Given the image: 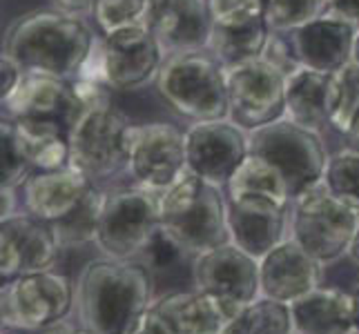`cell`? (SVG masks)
<instances>
[{
	"label": "cell",
	"mask_w": 359,
	"mask_h": 334,
	"mask_svg": "<svg viewBox=\"0 0 359 334\" xmlns=\"http://www.w3.org/2000/svg\"><path fill=\"white\" fill-rule=\"evenodd\" d=\"M185 169V132L170 123L134 125L128 172L136 185L163 192Z\"/></svg>",
	"instance_id": "cell-13"
},
{
	"label": "cell",
	"mask_w": 359,
	"mask_h": 334,
	"mask_svg": "<svg viewBox=\"0 0 359 334\" xmlns=\"http://www.w3.org/2000/svg\"><path fill=\"white\" fill-rule=\"evenodd\" d=\"M175 334H224L241 310L196 288L170 292L154 301Z\"/></svg>",
	"instance_id": "cell-21"
},
{
	"label": "cell",
	"mask_w": 359,
	"mask_h": 334,
	"mask_svg": "<svg viewBox=\"0 0 359 334\" xmlns=\"http://www.w3.org/2000/svg\"><path fill=\"white\" fill-rule=\"evenodd\" d=\"M150 0H94L92 16L103 34L143 22Z\"/></svg>",
	"instance_id": "cell-35"
},
{
	"label": "cell",
	"mask_w": 359,
	"mask_h": 334,
	"mask_svg": "<svg viewBox=\"0 0 359 334\" xmlns=\"http://www.w3.org/2000/svg\"><path fill=\"white\" fill-rule=\"evenodd\" d=\"M60 252L52 223L29 212L0 221V279L11 281L34 272L54 270Z\"/></svg>",
	"instance_id": "cell-15"
},
{
	"label": "cell",
	"mask_w": 359,
	"mask_h": 334,
	"mask_svg": "<svg viewBox=\"0 0 359 334\" xmlns=\"http://www.w3.org/2000/svg\"><path fill=\"white\" fill-rule=\"evenodd\" d=\"M143 22L168 56L208 49L212 36L208 0H150Z\"/></svg>",
	"instance_id": "cell-17"
},
{
	"label": "cell",
	"mask_w": 359,
	"mask_h": 334,
	"mask_svg": "<svg viewBox=\"0 0 359 334\" xmlns=\"http://www.w3.org/2000/svg\"><path fill=\"white\" fill-rule=\"evenodd\" d=\"M250 154L266 158L286 179L290 203L324 181L328 152L319 132L279 118L250 132Z\"/></svg>",
	"instance_id": "cell-7"
},
{
	"label": "cell",
	"mask_w": 359,
	"mask_h": 334,
	"mask_svg": "<svg viewBox=\"0 0 359 334\" xmlns=\"http://www.w3.org/2000/svg\"><path fill=\"white\" fill-rule=\"evenodd\" d=\"M194 258L196 256L185 250L163 225H158L134 261H139L145 267L147 277L152 281V292L156 301L170 292L185 290L183 270L192 272Z\"/></svg>",
	"instance_id": "cell-24"
},
{
	"label": "cell",
	"mask_w": 359,
	"mask_h": 334,
	"mask_svg": "<svg viewBox=\"0 0 359 334\" xmlns=\"http://www.w3.org/2000/svg\"><path fill=\"white\" fill-rule=\"evenodd\" d=\"M161 225L190 254L199 256L230 243L228 194L221 185L210 183L185 169L158 196Z\"/></svg>",
	"instance_id": "cell-3"
},
{
	"label": "cell",
	"mask_w": 359,
	"mask_h": 334,
	"mask_svg": "<svg viewBox=\"0 0 359 334\" xmlns=\"http://www.w3.org/2000/svg\"><path fill=\"white\" fill-rule=\"evenodd\" d=\"M0 154H3V163H0V188H11V190L22 188L25 181L34 172V167L22 150L14 120L5 116H3V125H0Z\"/></svg>",
	"instance_id": "cell-34"
},
{
	"label": "cell",
	"mask_w": 359,
	"mask_h": 334,
	"mask_svg": "<svg viewBox=\"0 0 359 334\" xmlns=\"http://www.w3.org/2000/svg\"><path fill=\"white\" fill-rule=\"evenodd\" d=\"M250 156V134L230 118L194 123L185 130V158L192 174L215 185H228Z\"/></svg>",
	"instance_id": "cell-12"
},
{
	"label": "cell",
	"mask_w": 359,
	"mask_h": 334,
	"mask_svg": "<svg viewBox=\"0 0 359 334\" xmlns=\"http://www.w3.org/2000/svg\"><path fill=\"white\" fill-rule=\"evenodd\" d=\"M297 334H355V294L319 286L290 303Z\"/></svg>",
	"instance_id": "cell-23"
},
{
	"label": "cell",
	"mask_w": 359,
	"mask_h": 334,
	"mask_svg": "<svg viewBox=\"0 0 359 334\" xmlns=\"http://www.w3.org/2000/svg\"><path fill=\"white\" fill-rule=\"evenodd\" d=\"M326 14L344 18L359 27V0H328Z\"/></svg>",
	"instance_id": "cell-41"
},
{
	"label": "cell",
	"mask_w": 359,
	"mask_h": 334,
	"mask_svg": "<svg viewBox=\"0 0 359 334\" xmlns=\"http://www.w3.org/2000/svg\"><path fill=\"white\" fill-rule=\"evenodd\" d=\"M14 125L34 172L69 167L72 147H69V125L65 120L16 118Z\"/></svg>",
	"instance_id": "cell-25"
},
{
	"label": "cell",
	"mask_w": 359,
	"mask_h": 334,
	"mask_svg": "<svg viewBox=\"0 0 359 334\" xmlns=\"http://www.w3.org/2000/svg\"><path fill=\"white\" fill-rule=\"evenodd\" d=\"M105 196L98 185L94 183L83 196L81 203L72 209L69 214L52 223L54 234L58 239L60 250H69V247H81L96 243L98 237V225H101V214L105 205Z\"/></svg>",
	"instance_id": "cell-28"
},
{
	"label": "cell",
	"mask_w": 359,
	"mask_h": 334,
	"mask_svg": "<svg viewBox=\"0 0 359 334\" xmlns=\"http://www.w3.org/2000/svg\"><path fill=\"white\" fill-rule=\"evenodd\" d=\"M266 63H270L272 67H277L279 71H283L288 76L290 71H294L299 67L297 58L292 54V47L290 41H283L281 34H270V41L264 49V56H262Z\"/></svg>",
	"instance_id": "cell-38"
},
{
	"label": "cell",
	"mask_w": 359,
	"mask_h": 334,
	"mask_svg": "<svg viewBox=\"0 0 359 334\" xmlns=\"http://www.w3.org/2000/svg\"><path fill=\"white\" fill-rule=\"evenodd\" d=\"M359 230V214L332 196L321 181L290 203V237L321 265L346 256Z\"/></svg>",
	"instance_id": "cell-6"
},
{
	"label": "cell",
	"mask_w": 359,
	"mask_h": 334,
	"mask_svg": "<svg viewBox=\"0 0 359 334\" xmlns=\"http://www.w3.org/2000/svg\"><path fill=\"white\" fill-rule=\"evenodd\" d=\"M228 188V196L234 194H264L270 196V199H277L283 203H290V192L286 179L281 176V172L268 163L266 158L250 154L248 156L241 167L234 172V176L230 179Z\"/></svg>",
	"instance_id": "cell-29"
},
{
	"label": "cell",
	"mask_w": 359,
	"mask_h": 334,
	"mask_svg": "<svg viewBox=\"0 0 359 334\" xmlns=\"http://www.w3.org/2000/svg\"><path fill=\"white\" fill-rule=\"evenodd\" d=\"M132 132V120L107 101L105 92L81 96L69 125V165L94 183L128 169Z\"/></svg>",
	"instance_id": "cell-4"
},
{
	"label": "cell",
	"mask_w": 359,
	"mask_h": 334,
	"mask_svg": "<svg viewBox=\"0 0 359 334\" xmlns=\"http://www.w3.org/2000/svg\"><path fill=\"white\" fill-rule=\"evenodd\" d=\"M81 107L74 81L47 74H22L18 88L3 101L5 118H60L72 125Z\"/></svg>",
	"instance_id": "cell-20"
},
{
	"label": "cell",
	"mask_w": 359,
	"mask_h": 334,
	"mask_svg": "<svg viewBox=\"0 0 359 334\" xmlns=\"http://www.w3.org/2000/svg\"><path fill=\"white\" fill-rule=\"evenodd\" d=\"M132 334H175V332H172L168 321L161 316L154 307H150V310L145 312V316L141 319V323L134 328Z\"/></svg>",
	"instance_id": "cell-40"
},
{
	"label": "cell",
	"mask_w": 359,
	"mask_h": 334,
	"mask_svg": "<svg viewBox=\"0 0 359 334\" xmlns=\"http://www.w3.org/2000/svg\"><path fill=\"white\" fill-rule=\"evenodd\" d=\"M96 41L92 27L81 16L60 9H36L9 25L3 54L27 74L76 81Z\"/></svg>",
	"instance_id": "cell-1"
},
{
	"label": "cell",
	"mask_w": 359,
	"mask_h": 334,
	"mask_svg": "<svg viewBox=\"0 0 359 334\" xmlns=\"http://www.w3.org/2000/svg\"><path fill=\"white\" fill-rule=\"evenodd\" d=\"M228 94L230 120L248 134L286 118V74L264 58L230 67Z\"/></svg>",
	"instance_id": "cell-11"
},
{
	"label": "cell",
	"mask_w": 359,
	"mask_h": 334,
	"mask_svg": "<svg viewBox=\"0 0 359 334\" xmlns=\"http://www.w3.org/2000/svg\"><path fill=\"white\" fill-rule=\"evenodd\" d=\"M52 3H54L56 9H60V11H67V14L83 16V14H92L94 0H52Z\"/></svg>",
	"instance_id": "cell-42"
},
{
	"label": "cell",
	"mask_w": 359,
	"mask_h": 334,
	"mask_svg": "<svg viewBox=\"0 0 359 334\" xmlns=\"http://www.w3.org/2000/svg\"><path fill=\"white\" fill-rule=\"evenodd\" d=\"M156 90L177 114L192 123L230 118L228 69L210 49L168 56L156 76Z\"/></svg>",
	"instance_id": "cell-5"
},
{
	"label": "cell",
	"mask_w": 359,
	"mask_h": 334,
	"mask_svg": "<svg viewBox=\"0 0 359 334\" xmlns=\"http://www.w3.org/2000/svg\"><path fill=\"white\" fill-rule=\"evenodd\" d=\"M228 225L230 241L259 261L272 247L288 239L290 203L264 194L228 196Z\"/></svg>",
	"instance_id": "cell-16"
},
{
	"label": "cell",
	"mask_w": 359,
	"mask_h": 334,
	"mask_svg": "<svg viewBox=\"0 0 359 334\" xmlns=\"http://www.w3.org/2000/svg\"><path fill=\"white\" fill-rule=\"evenodd\" d=\"M92 185L94 181L72 165L63 169L32 172L22 185V207L41 221L54 223L69 214Z\"/></svg>",
	"instance_id": "cell-22"
},
{
	"label": "cell",
	"mask_w": 359,
	"mask_h": 334,
	"mask_svg": "<svg viewBox=\"0 0 359 334\" xmlns=\"http://www.w3.org/2000/svg\"><path fill=\"white\" fill-rule=\"evenodd\" d=\"M262 296L279 303H292L321 286V263L292 237L259 258Z\"/></svg>",
	"instance_id": "cell-19"
},
{
	"label": "cell",
	"mask_w": 359,
	"mask_h": 334,
	"mask_svg": "<svg viewBox=\"0 0 359 334\" xmlns=\"http://www.w3.org/2000/svg\"><path fill=\"white\" fill-rule=\"evenodd\" d=\"M357 332H359V330H357ZM357 332H355V334H357Z\"/></svg>",
	"instance_id": "cell-50"
},
{
	"label": "cell",
	"mask_w": 359,
	"mask_h": 334,
	"mask_svg": "<svg viewBox=\"0 0 359 334\" xmlns=\"http://www.w3.org/2000/svg\"><path fill=\"white\" fill-rule=\"evenodd\" d=\"M355 326L359 330V290L355 292Z\"/></svg>",
	"instance_id": "cell-47"
},
{
	"label": "cell",
	"mask_w": 359,
	"mask_h": 334,
	"mask_svg": "<svg viewBox=\"0 0 359 334\" xmlns=\"http://www.w3.org/2000/svg\"><path fill=\"white\" fill-rule=\"evenodd\" d=\"M224 334H297V330L288 303L262 296L245 305Z\"/></svg>",
	"instance_id": "cell-30"
},
{
	"label": "cell",
	"mask_w": 359,
	"mask_h": 334,
	"mask_svg": "<svg viewBox=\"0 0 359 334\" xmlns=\"http://www.w3.org/2000/svg\"><path fill=\"white\" fill-rule=\"evenodd\" d=\"M270 34L272 32L266 18L239 25V27H217V25H212V36H210L208 49L215 54L221 65L230 69L262 58L270 41Z\"/></svg>",
	"instance_id": "cell-27"
},
{
	"label": "cell",
	"mask_w": 359,
	"mask_h": 334,
	"mask_svg": "<svg viewBox=\"0 0 359 334\" xmlns=\"http://www.w3.org/2000/svg\"><path fill=\"white\" fill-rule=\"evenodd\" d=\"M39 334H90L88 330H85L81 323H69V321H60V323H54V326H49L45 330H39Z\"/></svg>",
	"instance_id": "cell-43"
},
{
	"label": "cell",
	"mask_w": 359,
	"mask_h": 334,
	"mask_svg": "<svg viewBox=\"0 0 359 334\" xmlns=\"http://www.w3.org/2000/svg\"><path fill=\"white\" fill-rule=\"evenodd\" d=\"M357 29L359 27L348 20L321 14L304 27L290 32L288 41L299 65L332 74L353 60Z\"/></svg>",
	"instance_id": "cell-18"
},
{
	"label": "cell",
	"mask_w": 359,
	"mask_h": 334,
	"mask_svg": "<svg viewBox=\"0 0 359 334\" xmlns=\"http://www.w3.org/2000/svg\"><path fill=\"white\" fill-rule=\"evenodd\" d=\"M3 334H39V332H25V330H9V328H3Z\"/></svg>",
	"instance_id": "cell-48"
},
{
	"label": "cell",
	"mask_w": 359,
	"mask_h": 334,
	"mask_svg": "<svg viewBox=\"0 0 359 334\" xmlns=\"http://www.w3.org/2000/svg\"><path fill=\"white\" fill-rule=\"evenodd\" d=\"M321 286L355 294L359 290V263L351 254L321 265Z\"/></svg>",
	"instance_id": "cell-37"
},
{
	"label": "cell",
	"mask_w": 359,
	"mask_h": 334,
	"mask_svg": "<svg viewBox=\"0 0 359 334\" xmlns=\"http://www.w3.org/2000/svg\"><path fill=\"white\" fill-rule=\"evenodd\" d=\"M192 286L243 310L262 299L259 261L232 241L224 243L194 258Z\"/></svg>",
	"instance_id": "cell-14"
},
{
	"label": "cell",
	"mask_w": 359,
	"mask_h": 334,
	"mask_svg": "<svg viewBox=\"0 0 359 334\" xmlns=\"http://www.w3.org/2000/svg\"><path fill=\"white\" fill-rule=\"evenodd\" d=\"M76 303V286L56 270L34 272L3 283L0 319L3 328L39 332L65 321Z\"/></svg>",
	"instance_id": "cell-8"
},
{
	"label": "cell",
	"mask_w": 359,
	"mask_h": 334,
	"mask_svg": "<svg viewBox=\"0 0 359 334\" xmlns=\"http://www.w3.org/2000/svg\"><path fill=\"white\" fill-rule=\"evenodd\" d=\"M161 192L143 185L107 192L96 247L103 256L134 261L161 225Z\"/></svg>",
	"instance_id": "cell-9"
},
{
	"label": "cell",
	"mask_w": 359,
	"mask_h": 334,
	"mask_svg": "<svg viewBox=\"0 0 359 334\" xmlns=\"http://www.w3.org/2000/svg\"><path fill=\"white\" fill-rule=\"evenodd\" d=\"M328 0H266V22L272 34H290L326 14Z\"/></svg>",
	"instance_id": "cell-33"
},
{
	"label": "cell",
	"mask_w": 359,
	"mask_h": 334,
	"mask_svg": "<svg viewBox=\"0 0 359 334\" xmlns=\"http://www.w3.org/2000/svg\"><path fill=\"white\" fill-rule=\"evenodd\" d=\"M344 139H346V147H348V150L359 152V111H357V116L353 118L348 132L344 134Z\"/></svg>",
	"instance_id": "cell-45"
},
{
	"label": "cell",
	"mask_w": 359,
	"mask_h": 334,
	"mask_svg": "<svg viewBox=\"0 0 359 334\" xmlns=\"http://www.w3.org/2000/svg\"><path fill=\"white\" fill-rule=\"evenodd\" d=\"M0 196H3V218H9V216H14L18 214V209H16V190H11V188H0Z\"/></svg>",
	"instance_id": "cell-44"
},
{
	"label": "cell",
	"mask_w": 359,
	"mask_h": 334,
	"mask_svg": "<svg viewBox=\"0 0 359 334\" xmlns=\"http://www.w3.org/2000/svg\"><path fill=\"white\" fill-rule=\"evenodd\" d=\"M328 76L299 65L286 76V118L297 125L321 132L328 118Z\"/></svg>",
	"instance_id": "cell-26"
},
{
	"label": "cell",
	"mask_w": 359,
	"mask_h": 334,
	"mask_svg": "<svg viewBox=\"0 0 359 334\" xmlns=\"http://www.w3.org/2000/svg\"><path fill=\"white\" fill-rule=\"evenodd\" d=\"M353 60H357V63H359V29H357V41H355V56H353Z\"/></svg>",
	"instance_id": "cell-49"
},
{
	"label": "cell",
	"mask_w": 359,
	"mask_h": 334,
	"mask_svg": "<svg viewBox=\"0 0 359 334\" xmlns=\"http://www.w3.org/2000/svg\"><path fill=\"white\" fill-rule=\"evenodd\" d=\"M324 183L332 196H337L341 203L359 214V152L346 147L335 156H330Z\"/></svg>",
	"instance_id": "cell-32"
},
{
	"label": "cell",
	"mask_w": 359,
	"mask_h": 334,
	"mask_svg": "<svg viewBox=\"0 0 359 334\" xmlns=\"http://www.w3.org/2000/svg\"><path fill=\"white\" fill-rule=\"evenodd\" d=\"M359 111V63L351 60L328 76V118L337 132L346 134Z\"/></svg>",
	"instance_id": "cell-31"
},
{
	"label": "cell",
	"mask_w": 359,
	"mask_h": 334,
	"mask_svg": "<svg viewBox=\"0 0 359 334\" xmlns=\"http://www.w3.org/2000/svg\"><path fill=\"white\" fill-rule=\"evenodd\" d=\"M105 88L116 92L139 90L158 76L165 63V49L145 22L103 34L96 43Z\"/></svg>",
	"instance_id": "cell-10"
},
{
	"label": "cell",
	"mask_w": 359,
	"mask_h": 334,
	"mask_svg": "<svg viewBox=\"0 0 359 334\" xmlns=\"http://www.w3.org/2000/svg\"><path fill=\"white\" fill-rule=\"evenodd\" d=\"M212 25L239 27L266 16V0H208Z\"/></svg>",
	"instance_id": "cell-36"
},
{
	"label": "cell",
	"mask_w": 359,
	"mask_h": 334,
	"mask_svg": "<svg viewBox=\"0 0 359 334\" xmlns=\"http://www.w3.org/2000/svg\"><path fill=\"white\" fill-rule=\"evenodd\" d=\"M152 305V281L139 261L101 256L81 270L76 310L90 334H132Z\"/></svg>",
	"instance_id": "cell-2"
},
{
	"label": "cell",
	"mask_w": 359,
	"mask_h": 334,
	"mask_svg": "<svg viewBox=\"0 0 359 334\" xmlns=\"http://www.w3.org/2000/svg\"><path fill=\"white\" fill-rule=\"evenodd\" d=\"M22 74L25 71L9 56L5 54L0 56V101H5V98L18 88Z\"/></svg>",
	"instance_id": "cell-39"
},
{
	"label": "cell",
	"mask_w": 359,
	"mask_h": 334,
	"mask_svg": "<svg viewBox=\"0 0 359 334\" xmlns=\"http://www.w3.org/2000/svg\"><path fill=\"white\" fill-rule=\"evenodd\" d=\"M348 254H351V256L355 258V261L359 263V230H357V234H355V241H353V245H351Z\"/></svg>",
	"instance_id": "cell-46"
}]
</instances>
